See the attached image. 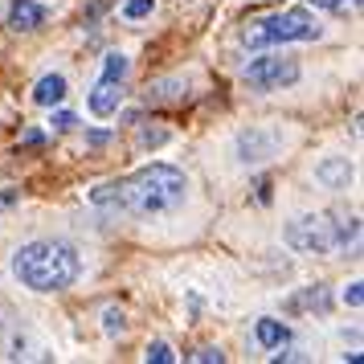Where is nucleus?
<instances>
[{"mask_svg":"<svg viewBox=\"0 0 364 364\" xmlns=\"http://www.w3.org/2000/svg\"><path fill=\"white\" fill-rule=\"evenodd\" d=\"M193 360H200V364H221V360H225V352H217V348H197V352H193Z\"/></svg>","mask_w":364,"mask_h":364,"instance_id":"2eb2a0df","label":"nucleus"},{"mask_svg":"<svg viewBox=\"0 0 364 364\" xmlns=\"http://www.w3.org/2000/svg\"><path fill=\"white\" fill-rule=\"evenodd\" d=\"M102 328H107V336H119V331L127 328L123 311H119V307H107V311H102Z\"/></svg>","mask_w":364,"mask_h":364,"instance_id":"4468645a","label":"nucleus"},{"mask_svg":"<svg viewBox=\"0 0 364 364\" xmlns=\"http://www.w3.org/2000/svg\"><path fill=\"white\" fill-rule=\"evenodd\" d=\"M274 151V139L262 132H242L237 135V160L242 164H258V160H266Z\"/></svg>","mask_w":364,"mask_h":364,"instance_id":"6e6552de","label":"nucleus"},{"mask_svg":"<svg viewBox=\"0 0 364 364\" xmlns=\"http://www.w3.org/2000/svg\"><path fill=\"white\" fill-rule=\"evenodd\" d=\"M164 139H168V132H160V127H156V132H151V127H148V132L139 135V148H160V144H164Z\"/></svg>","mask_w":364,"mask_h":364,"instance_id":"dca6fc26","label":"nucleus"},{"mask_svg":"<svg viewBox=\"0 0 364 364\" xmlns=\"http://www.w3.org/2000/svg\"><path fill=\"white\" fill-rule=\"evenodd\" d=\"M184 181L181 168L172 164H148L132 172V176H123V181H111L95 188L90 200L102 205V209H123V213L132 217H151V213H168V209H176L184 200Z\"/></svg>","mask_w":364,"mask_h":364,"instance_id":"f257e3e1","label":"nucleus"},{"mask_svg":"<svg viewBox=\"0 0 364 364\" xmlns=\"http://www.w3.org/2000/svg\"><path fill=\"white\" fill-rule=\"evenodd\" d=\"M315 176L328 184V188H344V184L352 181V164H348V160H328V164L315 168Z\"/></svg>","mask_w":364,"mask_h":364,"instance_id":"9b49d317","label":"nucleus"},{"mask_svg":"<svg viewBox=\"0 0 364 364\" xmlns=\"http://www.w3.org/2000/svg\"><path fill=\"white\" fill-rule=\"evenodd\" d=\"M62 99H66V78L62 74H46L33 90V102L37 107H58Z\"/></svg>","mask_w":364,"mask_h":364,"instance_id":"1a4fd4ad","label":"nucleus"},{"mask_svg":"<svg viewBox=\"0 0 364 364\" xmlns=\"http://www.w3.org/2000/svg\"><path fill=\"white\" fill-rule=\"evenodd\" d=\"M319 37V21L307 13V9H287V13H274V17L250 21L242 41L250 50L258 46H282V41H315Z\"/></svg>","mask_w":364,"mask_h":364,"instance_id":"20e7f679","label":"nucleus"},{"mask_svg":"<svg viewBox=\"0 0 364 364\" xmlns=\"http://www.w3.org/2000/svg\"><path fill=\"white\" fill-rule=\"evenodd\" d=\"M74 123H78V119L70 115V111H58V115H53V127H58V132H70Z\"/></svg>","mask_w":364,"mask_h":364,"instance_id":"a211bd4d","label":"nucleus"},{"mask_svg":"<svg viewBox=\"0 0 364 364\" xmlns=\"http://www.w3.org/2000/svg\"><path fill=\"white\" fill-rule=\"evenodd\" d=\"M156 13V0H127L123 4V17L127 21H144V17H151Z\"/></svg>","mask_w":364,"mask_h":364,"instance_id":"f8f14e48","label":"nucleus"},{"mask_svg":"<svg viewBox=\"0 0 364 364\" xmlns=\"http://www.w3.org/2000/svg\"><path fill=\"white\" fill-rule=\"evenodd\" d=\"M242 78H246L254 90H282V86H295L299 82V62L295 58H287V53H266V58H254L246 70H242Z\"/></svg>","mask_w":364,"mask_h":364,"instance_id":"423d86ee","label":"nucleus"},{"mask_svg":"<svg viewBox=\"0 0 364 364\" xmlns=\"http://www.w3.org/2000/svg\"><path fill=\"white\" fill-rule=\"evenodd\" d=\"M41 25H46V9L37 0H13V9H9V29L13 33H33Z\"/></svg>","mask_w":364,"mask_h":364,"instance_id":"0eeeda50","label":"nucleus"},{"mask_svg":"<svg viewBox=\"0 0 364 364\" xmlns=\"http://www.w3.org/2000/svg\"><path fill=\"white\" fill-rule=\"evenodd\" d=\"M344 303H348V307H360V303H364L360 282H352V287H344Z\"/></svg>","mask_w":364,"mask_h":364,"instance_id":"f3484780","label":"nucleus"},{"mask_svg":"<svg viewBox=\"0 0 364 364\" xmlns=\"http://www.w3.org/2000/svg\"><path fill=\"white\" fill-rule=\"evenodd\" d=\"M41 139H46L41 132H25L21 135V148H41Z\"/></svg>","mask_w":364,"mask_h":364,"instance_id":"6ab92c4d","label":"nucleus"},{"mask_svg":"<svg viewBox=\"0 0 364 364\" xmlns=\"http://www.w3.org/2000/svg\"><path fill=\"white\" fill-rule=\"evenodd\" d=\"M315 9H340V0H311Z\"/></svg>","mask_w":364,"mask_h":364,"instance_id":"412c9836","label":"nucleus"},{"mask_svg":"<svg viewBox=\"0 0 364 364\" xmlns=\"http://www.w3.org/2000/svg\"><path fill=\"white\" fill-rule=\"evenodd\" d=\"M127 70L132 62L123 58V53H107V62H102V74L95 90H90V111L99 119H111L123 107V82H127Z\"/></svg>","mask_w":364,"mask_h":364,"instance_id":"39448f33","label":"nucleus"},{"mask_svg":"<svg viewBox=\"0 0 364 364\" xmlns=\"http://www.w3.org/2000/svg\"><path fill=\"white\" fill-rule=\"evenodd\" d=\"M254 336H258V344H262V348H282V344H291V328H287L282 319H258Z\"/></svg>","mask_w":364,"mask_h":364,"instance_id":"9d476101","label":"nucleus"},{"mask_svg":"<svg viewBox=\"0 0 364 364\" xmlns=\"http://www.w3.org/2000/svg\"><path fill=\"white\" fill-rule=\"evenodd\" d=\"M144 356H148V364H151V360H156V364H172V360H176V352H172V348H168L164 340L148 344V352H144Z\"/></svg>","mask_w":364,"mask_h":364,"instance_id":"ddd939ff","label":"nucleus"},{"mask_svg":"<svg viewBox=\"0 0 364 364\" xmlns=\"http://www.w3.org/2000/svg\"><path fill=\"white\" fill-rule=\"evenodd\" d=\"M258 200H262V205L270 200V181H262V184H258Z\"/></svg>","mask_w":364,"mask_h":364,"instance_id":"aec40b11","label":"nucleus"},{"mask_svg":"<svg viewBox=\"0 0 364 364\" xmlns=\"http://www.w3.org/2000/svg\"><path fill=\"white\" fill-rule=\"evenodd\" d=\"M360 221L344 213H307L287 225V246L299 254H340L356 242Z\"/></svg>","mask_w":364,"mask_h":364,"instance_id":"7ed1b4c3","label":"nucleus"},{"mask_svg":"<svg viewBox=\"0 0 364 364\" xmlns=\"http://www.w3.org/2000/svg\"><path fill=\"white\" fill-rule=\"evenodd\" d=\"M13 274L21 279V287H29L37 295H50V291H66L78 282L82 274V258L78 250L66 246V242H29V246L17 250L13 258Z\"/></svg>","mask_w":364,"mask_h":364,"instance_id":"f03ea898","label":"nucleus"}]
</instances>
